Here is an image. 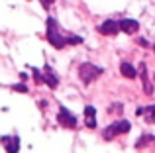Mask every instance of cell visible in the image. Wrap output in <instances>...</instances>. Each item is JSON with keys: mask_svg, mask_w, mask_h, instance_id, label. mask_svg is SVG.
Returning a JSON list of instances; mask_svg holds the SVG:
<instances>
[{"mask_svg": "<svg viewBox=\"0 0 155 153\" xmlns=\"http://www.w3.org/2000/svg\"><path fill=\"white\" fill-rule=\"evenodd\" d=\"M47 41L51 43L55 49H61V47H65V43H67V39L61 35V31H59V26H57V22L53 18L47 20Z\"/></svg>", "mask_w": 155, "mask_h": 153, "instance_id": "1", "label": "cell"}, {"mask_svg": "<svg viewBox=\"0 0 155 153\" xmlns=\"http://www.w3.org/2000/svg\"><path fill=\"white\" fill-rule=\"evenodd\" d=\"M100 73H102V69L96 65H92V63H83V65L79 67V76L81 80H83L84 84H91L94 79H98Z\"/></svg>", "mask_w": 155, "mask_h": 153, "instance_id": "2", "label": "cell"}, {"mask_svg": "<svg viewBox=\"0 0 155 153\" xmlns=\"http://www.w3.org/2000/svg\"><path fill=\"white\" fill-rule=\"evenodd\" d=\"M130 128H132V124H130L128 120H118L116 124H112L110 128L104 130V139L116 138V134H126V132H130Z\"/></svg>", "mask_w": 155, "mask_h": 153, "instance_id": "3", "label": "cell"}, {"mask_svg": "<svg viewBox=\"0 0 155 153\" xmlns=\"http://www.w3.org/2000/svg\"><path fill=\"white\" fill-rule=\"evenodd\" d=\"M57 120H59V124L63 128H77V120H75V116L73 114H69L67 110H65V108H61L59 110V116H57Z\"/></svg>", "mask_w": 155, "mask_h": 153, "instance_id": "4", "label": "cell"}, {"mask_svg": "<svg viewBox=\"0 0 155 153\" xmlns=\"http://www.w3.org/2000/svg\"><path fill=\"white\" fill-rule=\"evenodd\" d=\"M0 142H2V145L6 147L8 153H16L20 149V139L18 135H4V138H0Z\"/></svg>", "mask_w": 155, "mask_h": 153, "instance_id": "5", "label": "cell"}, {"mask_svg": "<svg viewBox=\"0 0 155 153\" xmlns=\"http://www.w3.org/2000/svg\"><path fill=\"white\" fill-rule=\"evenodd\" d=\"M98 31L102 35H114V34H118V31H120V24L114 22V20H106L102 26H98Z\"/></svg>", "mask_w": 155, "mask_h": 153, "instance_id": "6", "label": "cell"}, {"mask_svg": "<svg viewBox=\"0 0 155 153\" xmlns=\"http://www.w3.org/2000/svg\"><path fill=\"white\" fill-rule=\"evenodd\" d=\"M84 126L87 128H96V110L92 106H87L84 108Z\"/></svg>", "mask_w": 155, "mask_h": 153, "instance_id": "7", "label": "cell"}, {"mask_svg": "<svg viewBox=\"0 0 155 153\" xmlns=\"http://www.w3.org/2000/svg\"><path fill=\"white\" fill-rule=\"evenodd\" d=\"M140 73H141V80H143V90H145V94L151 96L153 94V86H151V83L147 80V67H145V63H141V65H140Z\"/></svg>", "mask_w": 155, "mask_h": 153, "instance_id": "8", "label": "cell"}, {"mask_svg": "<svg viewBox=\"0 0 155 153\" xmlns=\"http://www.w3.org/2000/svg\"><path fill=\"white\" fill-rule=\"evenodd\" d=\"M120 30L126 31V34H136V31L140 30V24H137L136 20H122L120 22Z\"/></svg>", "mask_w": 155, "mask_h": 153, "instance_id": "9", "label": "cell"}, {"mask_svg": "<svg viewBox=\"0 0 155 153\" xmlns=\"http://www.w3.org/2000/svg\"><path fill=\"white\" fill-rule=\"evenodd\" d=\"M43 76H45V83L49 88H57V84H59V79L55 76V73H53L51 67L45 65V69H43Z\"/></svg>", "mask_w": 155, "mask_h": 153, "instance_id": "10", "label": "cell"}, {"mask_svg": "<svg viewBox=\"0 0 155 153\" xmlns=\"http://www.w3.org/2000/svg\"><path fill=\"white\" fill-rule=\"evenodd\" d=\"M136 114H137V116H141V114H143V116H145V120H147L149 124H155V106L137 108V110H136Z\"/></svg>", "mask_w": 155, "mask_h": 153, "instance_id": "11", "label": "cell"}, {"mask_svg": "<svg viewBox=\"0 0 155 153\" xmlns=\"http://www.w3.org/2000/svg\"><path fill=\"white\" fill-rule=\"evenodd\" d=\"M120 71H122V75H124V76H128V79H136V75H137V71L134 69V67L130 65V63H122Z\"/></svg>", "mask_w": 155, "mask_h": 153, "instance_id": "12", "label": "cell"}, {"mask_svg": "<svg viewBox=\"0 0 155 153\" xmlns=\"http://www.w3.org/2000/svg\"><path fill=\"white\" fill-rule=\"evenodd\" d=\"M153 142H155V135L147 134V135H145V138H140V139H137V142H136V147H137V149H140V147H145V145H147V143H153Z\"/></svg>", "mask_w": 155, "mask_h": 153, "instance_id": "13", "label": "cell"}, {"mask_svg": "<svg viewBox=\"0 0 155 153\" xmlns=\"http://www.w3.org/2000/svg\"><path fill=\"white\" fill-rule=\"evenodd\" d=\"M31 73H34V79H35V83H38V84L45 83V76H41V73H39L38 69H34V71H31Z\"/></svg>", "mask_w": 155, "mask_h": 153, "instance_id": "14", "label": "cell"}, {"mask_svg": "<svg viewBox=\"0 0 155 153\" xmlns=\"http://www.w3.org/2000/svg\"><path fill=\"white\" fill-rule=\"evenodd\" d=\"M16 90H20V92H28V88H26V84H18V86H14Z\"/></svg>", "mask_w": 155, "mask_h": 153, "instance_id": "15", "label": "cell"}, {"mask_svg": "<svg viewBox=\"0 0 155 153\" xmlns=\"http://www.w3.org/2000/svg\"><path fill=\"white\" fill-rule=\"evenodd\" d=\"M53 2H55V0H41V4H43V6H45V8H49Z\"/></svg>", "mask_w": 155, "mask_h": 153, "instance_id": "16", "label": "cell"}, {"mask_svg": "<svg viewBox=\"0 0 155 153\" xmlns=\"http://www.w3.org/2000/svg\"><path fill=\"white\" fill-rule=\"evenodd\" d=\"M137 43H140V45H143V47H147V41H145V39H137Z\"/></svg>", "mask_w": 155, "mask_h": 153, "instance_id": "17", "label": "cell"}, {"mask_svg": "<svg viewBox=\"0 0 155 153\" xmlns=\"http://www.w3.org/2000/svg\"><path fill=\"white\" fill-rule=\"evenodd\" d=\"M153 76H155V75H153Z\"/></svg>", "mask_w": 155, "mask_h": 153, "instance_id": "18", "label": "cell"}]
</instances>
